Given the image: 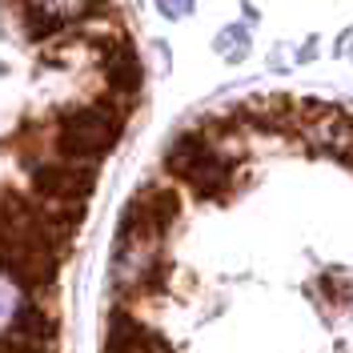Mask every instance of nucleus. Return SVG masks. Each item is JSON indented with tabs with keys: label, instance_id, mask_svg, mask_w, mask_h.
<instances>
[{
	"label": "nucleus",
	"instance_id": "nucleus-1",
	"mask_svg": "<svg viewBox=\"0 0 353 353\" xmlns=\"http://www.w3.org/2000/svg\"><path fill=\"white\" fill-rule=\"evenodd\" d=\"M41 125H44V145H48L52 157H65L72 165L97 169L117 149V141L125 137L129 112L121 105H112V101H105V97H92V101L48 112Z\"/></svg>",
	"mask_w": 353,
	"mask_h": 353
},
{
	"label": "nucleus",
	"instance_id": "nucleus-2",
	"mask_svg": "<svg viewBox=\"0 0 353 353\" xmlns=\"http://www.w3.org/2000/svg\"><path fill=\"white\" fill-rule=\"evenodd\" d=\"M241 165L245 157L225 153L201 129L176 132L165 145V173L176 185H185L197 201H209V205H221V201L233 197V189L241 185Z\"/></svg>",
	"mask_w": 353,
	"mask_h": 353
},
{
	"label": "nucleus",
	"instance_id": "nucleus-3",
	"mask_svg": "<svg viewBox=\"0 0 353 353\" xmlns=\"http://www.w3.org/2000/svg\"><path fill=\"white\" fill-rule=\"evenodd\" d=\"M112 297L117 305H137V301H153L169 289L173 277V257L165 253L161 241L149 237H129V233H117L112 241Z\"/></svg>",
	"mask_w": 353,
	"mask_h": 353
},
{
	"label": "nucleus",
	"instance_id": "nucleus-4",
	"mask_svg": "<svg viewBox=\"0 0 353 353\" xmlns=\"http://www.w3.org/2000/svg\"><path fill=\"white\" fill-rule=\"evenodd\" d=\"M21 169L28 176V193L48 209H85V201L97 189V169L72 165L65 157H52L48 149L21 161Z\"/></svg>",
	"mask_w": 353,
	"mask_h": 353
},
{
	"label": "nucleus",
	"instance_id": "nucleus-5",
	"mask_svg": "<svg viewBox=\"0 0 353 353\" xmlns=\"http://www.w3.org/2000/svg\"><path fill=\"white\" fill-rule=\"evenodd\" d=\"M181 225V193H176L169 181H145L121 209V225L117 233H129V237H149V241H169Z\"/></svg>",
	"mask_w": 353,
	"mask_h": 353
},
{
	"label": "nucleus",
	"instance_id": "nucleus-6",
	"mask_svg": "<svg viewBox=\"0 0 353 353\" xmlns=\"http://www.w3.org/2000/svg\"><path fill=\"white\" fill-rule=\"evenodd\" d=\"M92 61H97V72L105 77V101L129 112L141 101V85H145V65H141V52L129 41V32L112 28L109 37L92 48Z\"/></svg>",
	"mask_w": 353,
	"mask_h": 353
},
{
	"label": "nucleus",
	"instance_id": "nucleus-7",
	"mask_svg": "<svg viewBox=\"0 0 353 353\" xmlns=\"http://www.w3.org/2000/svg\"><path fill=\"white\" fill-rule=\"evenodd\" d=\"M101 353H176V350L145 317H137L129 305H112L109 317H105Z\"/></svg>",
	"mask_w": 353,
	"mask_h": 353
},
{
	"label": "nucleus",
	"instance_id": "nucleus-8",
	"mask_svg": "<svg viewBox=\"0 0 353 353\" xmlns=\"http://www.w3.org/2000/svg\"><path fill=\"white\" fill-rule=\"evenodd\" d=\"M4 337H12V341H28V345H52L57 350V333H61V321H57V313L48 301H37V297H21L17 309H12V317H8V325H4Z\"/></svg>",
	"mask_w": 353,
	"mask_h": 353
},
{
	"label": "nucleus",
	"instance_id": "nucleus-9",
	"mask_svg": "<svg viewBox=\"0 0 353 353\" xmlns=\"http://www.w3.org/2000/svg\"><path fill=\"white\" fill-rule=\"evenodd\" d=\"M313 293H321L333 309H345L353 305V273L350 269H330L313 281Z\"/></svg>",
	"mask_w": 353,
	"mask_h": 353
},
{
	"label": "nucleus",
	"instance_id": "nucleus-10",
	"mask_svg": "<svg viewBox=\"0 0 353 353\" xmlns=\"http://www.w3.org/2000/svg\"><path fill=\"white\" fill-rule=\"evenodd\" d=\"M0 353H57L52 345H28V341H12L0 333Z\"/></svg>",
	"mask_w": 353,
	"mask_h": 353
},
{
	"label": "nucleus",
	"instance_id": "nucleus-11",
	"mask_svg": "<svg viewBox=\"0 0 353 353\" xmlns=\"http://www.w3.org/2000/svg\"><path fill=\"white\" fill-rule=\"evenodd\" d=\"M157 8H161L169 21H176V17H185V12L193 8V0H157Z\"/></svg>",
	"mask_w": 353,
	"mask_h": 353
}]
</instances>
